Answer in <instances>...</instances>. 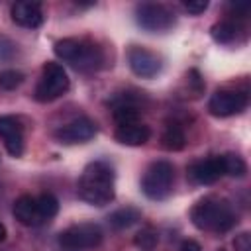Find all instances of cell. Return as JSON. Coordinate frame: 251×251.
Here are the masks:
<instances>
[{
	"mask_svg": "<svg viewBox=\"0 0 251 251\" xmlns=\"http://www.w3.org/2000/svg\"><path fill=\"white\" fill-rule=\"evenodd\" d=\"M114 169L104 161H92L84 167L78 184L76 194L80 200L92 206H106L114 200Z\"/></svg>",
	"mask_w": 251,
	"mask_h": 251,
	"instance_id": "6da1fadb",
	"label": "cell"
},
{
	"mask_svg": "<svg viewBox=\"0 0 251 251\" xmlns=\"http://www.w3.org/2000/svg\"><path fill=\"white\" fill-rule=\"evenodd\" d=\"M190 220L194 227H198L200 231L226 233L237 224V214L227 200L206 196L192 206Z\"/></svg>",
	"mask_w": 251,
	"mask_h": 251,
	"instance_id": "7a4b0ae2",
	"label": "cell"
},
{
	"mask_svg": "<svg viewBox=\"0 0 251 251\" xmlns=\"http://www.w3.org/2000/svg\"><path fill=\"white\" fill-rule=\"evenodd\" d=\"M55 55L69 63L73 69L82 71V73H90V71H98L104 65V53L102 49L86 39H76V37H65L59 39L53 47Z\"/></svg>",
	"mask_w": 251,
	"mask_h": 251,
	"instance_id": "3957f363",
	"label": "cell"
},
{
	"mask_svg": "<svg viewBox=\"0 0 251 251\" xmlns=\"http://www.w3.org/2000/svg\"><path fill=\"white\" fill-rule=\"evenodd\" d=\"M175 182V169L169 161H155L147 167L141 178V190L151 200H165Z\"/></svg>",
	"mask_w": 251,
	"mask_h": 251,
	"instance_id": "277c9868",
	"label": "cell"
},
{
	"mask_svg": "<svg viewBox=\"0 0 251 251\" xmlns=\"http://www.w3.org/2000/svg\"><path fill=\"white\" fill-rule=\"evenodd\" d=\"M69 90V76L63 69V65L47 61L41 69V76L39 82L33 90V98L37 102H53L59 96H63Z\"/></svg>",
	"mask_w": 251,
	"mask_h": 251,
	"instance_id": "5b68a950",
	"label": "cell"
},
{
	"mask_svg": "<svg viewBox=\"0 0 251 251\" xmlns=\"http://www.w3.org/2000/svg\"><path fill=\"white\" fill-rule=\"evenodd\" d=\"M102 227L98 224H76L63 229L57 237V243L67 251H84L94 249L102 243Z\"/></svg>",
	"mask_w": 251,
	"mask_h": 251,
	"instance_id": "8992f818",
	"label": "cell"
},
{
	"mask_svg": "<svg viewBox=\"0 0 251 251\" xmlns=\"http://www.w3.org/2000/svg\"><path fill=\"white\" fill-rule=\"evenodd\" d=\"M135 20L145 31H167L175 25V12L165 4L145 2L135 8Z\"/></svg>",
	"mask_w": 251,
	"mask_h": 251,
	"instance_id": "52a82bcc",
	"label": "cell"
},
{
	"mask_svg": "<svg viewBox=\"0 0 251 251\" xmlns=\"http://www.w3.org/2000/svg\"><path fill=\"white\" fill-rule=\"evenodd\" d=\"M247 94L239 90H218L208 102V110L216 118H229L241 114L247 108Z\"/></svg>",
	"mask_w": 251,
	"mask_h": 251,
	"instance_id": "ba28073f",
	"label": "cell"
},
{
	"mask_svg": "<svg viewBox=\"0 0 251 251\" xmlns=\"http://www.w3.org/2000/svg\"><path fill=\"white\" fill-rule=\"evenodd\" d=\"M127 63H129V69L133 71V75L141 76V78H153L161 73V59L159 55H155L153 51L145 49V47H139V45H133L129 47L127 51Z\"/></svg>",
	"mask_w": 251,
	"mask_h": 251,
	"instance_id": "9c48e42d",
	"label": "cell"
},
{
	"mask_svg": "<svg viewBox=\"0 0 251 251\" xmlns=\"http://www.w3.org/2000/svg\"><path fill=\"white\" fill-rule=\"evenodd\" d=\"M96 135V124L90 118H76L65 126H61L55 131V139L65 145H75V143H84Z\"/></svg>",
	"mask_w": 251,
	"mask_h": 251,
	"instance_id": "30bf717a",
	"label": "cell"
},
{
	"mask_svg": "<svg viewBox=\"0 0 251 251\" xmlns=\"http://www.w3.org/2000/svg\"><path fill=\"white\" fill-rule=\"evenodd\" d=\"M0 139L12 157L24 153V126L16 116H0Z\"/></svg>",
	"mask_w": 251,
	"mask_h": 251,
	"instance_id": "8fae6325",
	"label": "cell"
},
{
	"mask_svg": "<svg viewBox=\"0 0 251 251\" xmlns=\"http://www.w3.org/2000/svg\"><path fill=\"white\" fill-rule=\"evenodd\" d=\"M222 176H224L222 155L194 161V163L188 167V178H190L194 184H214V182L220 180Z\"/></svg>",
	"mask_w": 251,
	"mask_h": 251,
	"instance_id": "7c38bea8",
	"label": "cell"
},
{
	"mask_svg": "<svg viewBox=\"0 0 251 251\" xmlns=\"http://www.w3.org/2000/svg\"><path fill=\"white\" fill-rule=\"evenodd\" d=\"M10 14H12L14 24L25 29H35L43 24V10L39 2H16Z\"/></svg>",
	"mask_w": 251,
	"mask_h": 251,
	"instance_id": "4fadbf2b",
	"label": "cell"
},
{
	"mask_svg": "<svg viewBox=\"0 0 251 251\" xmlns=\"http://www.w3.org/2000/svg\"><path fill=\"white\" fill-rule=\"evenodd\" d=\"M12 214H14V218L22 226L35 227V226H41L43 224V220L39 216V210H37V200H35V196H29V194H24V196H20L14 202Z\"/></svg>",
	"mask_w": 251,
	"mask_h": 251,
	"instance_id": "5bb4252c",
	"label": "cell"
},
{
	"mask_svg": "<svg viewBox=\"0 0 251 251\" xmlns=\"http://www.w3.org/2000/svg\"><path fill=\"white\" fill-rule=\"evenodd\" d=\"M114 137L118 143L122 145H129V147H137V145H143L149 141L151 137V129L149 126L145 124H126V126H118L116 131H114Z\"/></svg>",
	"mask_w": 251,
	"mask_h": 251,
	"instance_id": "9a60e30c",
	"label": "cell"
},
{
	"mask_svg": "<svg viewBox=\"0 0 251 251\" xmlns=\"http://www.w3.org/2000/svg\"><path fill=\"white\" fill-rule=\"evenodd\" d=\"M112 118L118 126L135 124V122H139V108L133 100H129V96L118 94L112 100Z\"/></svg>",
	"mask_w": 251,
	"mask_h": 251,
	"instance_id": "2e32d148",
	"label": "cell"
},
{
	"mask_svg": "<svg viewBox=\"0 0 251 251\" xmlns=\"http://www.w3.org/2000/svg\"><path fill=\"white\" fill-rule=\"evenodd\" d=\"M212 33V39L222 43V45H229L233 41L239 39V33H241V27L233 22V20H224V22H218L212 25L210 29Z\"/></svg>",
	"mask_w": 251,
	"mask_h": 251,
	"instance_id": "e0dca14e",
	"label": "cell"
},
{
	"mask_svg": "<svg viewBox=\"0 0 251 251\" xmlns=\"http://www.w3.org/2000/svg\"><path fill=\"white\" fill-rule=\"evenodd\" d=\"M139 220H141V212L137 208H131V206L120 208V210H116V212H112L108 216V224L114 229H127L133 224H137Z\"/></svg>",
	"mask_w": 251,
	"mask_h": 251,
	"instance_id": "ac0fdd59",
	"label": "cell"
},
{
	"mask_svg": "<svg viewBox=\"0 0 251 251\" xmlns=\"http://www.w3.org/2000/svg\"><path fill=\"white\" fill-rule=\"evenodd\" d=\"M161 145L167 151H180L186 145V135H184V131L176 124L167 126L165 131H163V135H161Z\"/></svg>",
	"mask_w": 251,
	"mask_h": 251,
	"instance_id": "d6986e66",
	"label": "cell"
},
{
	"mask_svg": "<svg viewBox=\"0 0 251 251\" xmlns=\"http://www.w3.org/2000/svg\"><path fill=\"white\" fill-rule=\"evenodd\" d=\"M35 200H37V210H39V216H41L43 224L57 216V212H59V200L53 194L43 192V194L35 196Z\"/></svg>",
	"mask_w": 251,
	"mask_h": 251,
	"instance_id": "ffe728a7",
	"label": "cell"
},
{
	"mask_svg": "<svg viewBox=\"0 0 251 251\" xmlns=\"http://www.w3.org/2000/svg\"><path fill=\"white\" fill-rule=\"evenodd\" d=\"M222 163H224V175H229V176H233V178H241V176H245V173H247L245 161H243L239 155H235V153H226V155H222Z\"/></svg>",
	"mask_w": 251,
	"mask_h": 251,
	"instance_id": "44dd1931",
	"label": "cell"
},
{
	"mask_svg": "<svg viewBox=\"0 0 251 251\" xmlns=\"http://www.w3.org/2000/svg\"><path fill=\"white\" fill-rule=\"evenodd\" d=\"M157 241H159V235H157V231L153 229V227H141L137 233H135V237H133V243H135V247H139L141 251H153L155 247H157Z\"/></svg>",
	"mask_w": 251,
	"mask_h": 251,
	"instance_id": "7402d4cb",
	"label": "cell"
},
{
	"mask_svg": "<svg viewBox=\"0 0 251 251\" xmlns=\"http://www.w3.org/2000/svg\"><path fill=\"white\" fill-rule=\"evenodd\" d=\"M24 82V73L16 69H6L0 73V88L4 90H14Z\"/></svg>",
	"mask_w": 251,
	"mask_h": 251,
	"instance_id": "603a6c76",
	"label": "cell"
},
{
	"mask_svg": "<svg viewBox=\"0 0 251 251\" xmlns=\"http://www.w3.org/2000/svg\"><path fill=\"white\" fill-rule=\"evenodd\" d=\"M182 6H184V10H186L188 14L198 16V14H202V12L208 8V2H206V0H190V2H184Z\"/></svg>",
	"mask_w": 251,
	"mask_h": 251,
	"instance_id": "cb8c5ba5",
	"label": "cell"
},
{
	"mask_svg": "<svg viewBox=\"0 0 251 251\" xmlns=\"http://www.w3.org/2000/svg\"><path fill=\"white\" fill-rule=\"evenodd\" d=\"M233 247H235V251H251V237H249V233L245 231V233L237 235L235 241H233Z\"/></svg>",
	"mask_w": 251,
	"mask_h": 251,
	"instance_id": "d4e9b609",
	"label": "cell"
},
{
	"mask_svg": "<svg viewBox=\"0 0 251 251\" xmlns=\"http://www.w3.org/2000/svg\"><path fill=\"white\" fill-rule=\"evenodd\" d=\"M180 251H202V247H200V243L194 241V239H184V241L180 243Z\"/></svg>",
	"mask_w": 251,
	"mask_h": 251,
	"instance_id": "484cf974",
	"label": "cell"
},
{
	"mask_svg": "<svg viewBox=\"0 0 251 251\" xmlns=\"http://www.w3.org/2000/svg\"><path fill=\"white\" fill-rule=\"evenodd\" d=\"M229 8L233 14H237V18H245L249 14V4H229Z\"/></svg>",
	"mask_w": 251,
	"mask_h": 251,
	"instance_id": "4316f807",
	"label": "cell"
},
{
	"mask_svg": "<svg viewBox=\"0 0 251 251\" xmlns=\"http://www.w3.org/2000/svg\"><path fill=\"white\" fill-rule=\"evenodd\" d=\"M4 239H6V226L0 222V243H2Z\"/></svg>",
	"mask_w": 251,
	"mask_h": 251,
	"instance_id": "83f0119b",
	"label": "cell"
}]
</instances>
